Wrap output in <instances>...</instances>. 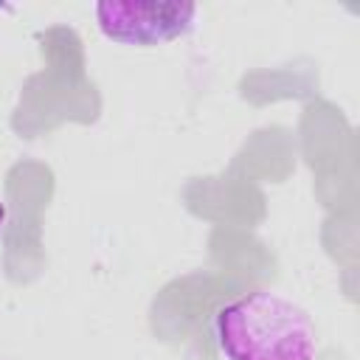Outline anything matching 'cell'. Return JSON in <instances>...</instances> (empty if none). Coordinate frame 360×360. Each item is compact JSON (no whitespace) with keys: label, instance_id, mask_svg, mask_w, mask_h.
I'll return each mask as SVG.
<instances>
[{"label":"cell","instance_id":"1","mask_svg":"<svg viewBox=\"0 0 360 360\" xmlns=\"http://www.w3.org/2000/svg\"><path fill=\"white\" fill-rule=\"evenodd\" d=\"M222 360H315L318 332L307 309L270 290H250L211 315Z\"/></svg>","mask_w":360,"mask_h":360},{"label":"cell","instance_id":"2","mask_svg":"<svg viewBox=\"0 0 360 360\" xmlns=\"http://www.w3.org/2000/svg\"><path fill=\"white\" fill-rule=\"evenodd\" d=\"M194 3H132L104 0L96 6V22L101 34L121 45H163L191 31Z\"/></svg>","mask_w":360,"mask_h":360},{"label":"cell","instance_id":"3","mask_svg":"<svg viewBox=\"0 0 360 360\" xmlns=\"http://www.w3.org/2000/svg\"><path fill=\"white\" fill-rule=\"evenodd\" d=\"M3 222H6V205H3V200H0V228H3Z\"/></svg>","mask_w":360,"mask_h":360}]
</instances>
